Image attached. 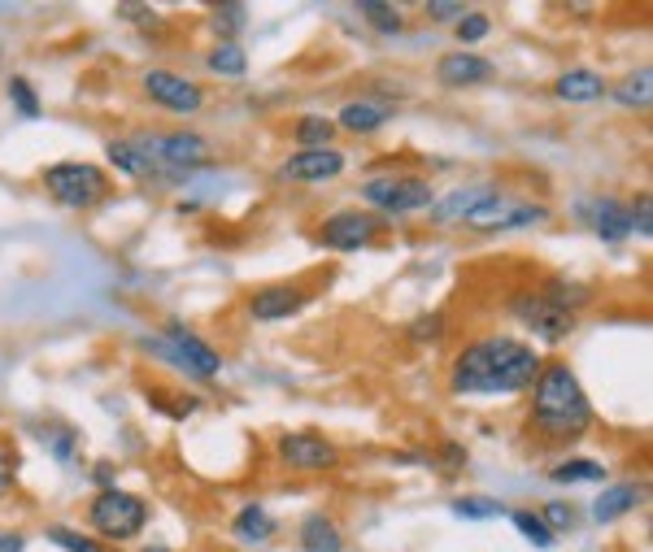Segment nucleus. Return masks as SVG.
<instances>
[{"label": "nucleus", "mask_w": 653, "mask_h": 552, "mask_svg": "<svg viewBox=\"0 0 653 552\" xmlns=\"http://www.w3.org/2000/svg\"><path fill=\"white\" fill-rule=\"evenodd\" d=\"M545 357L514 336H484L471 340L449 365L453 396H514L527 392L540 374Z\"/></svg>", "instance_id": "obj_1"}, {"label": "nucleus", "mask_w": 653, "mask_h": 552, "mask_svg": "<svg viewBox=\"0 0 653 552\" xmlns=\"http://www.w3.org/2000/svg\"><path fill=\"white\" fill-rule=\"evenodd\" d=\"M531 388H536L531 392V431L536 435L567 444V439H580L592 426V401L580 388V374L567 361H545Z\"/></svg>", "instance_id": "obj_2"}, {"label": "nucleus", "mask_w": 653, "mask_h": 552, "mask_svg": "<svg viewBox=\"0 0 653 552\" xmlns=\"http://www.w3.org/2000/svg\"><path fill=\"white\" fill-rule=\"evenodd\" d=\"M148 522V505L145 496H131V491H118V487H105L87 500V527L109 540V544H123V540H136Z\"/></svg>", "instance_id": "obj_3"}, {"label": "nucleus", "mask_w": 653, "mask_h": 552, "mask_svg": "<svg viewBox=\"0 0 653 552\" xmlns=\"http://www.w3.org/2000/svg\"><path fill=\"white\" fill-rule=\"evenodd\" d=\"M44 188H49V197L57 205L66 209H92L101 201H109V192H114L109 174L101 166H92V161H57V166H49L44 170Z\"/></svg>", "instance_id": "obj_4"}, {"label": "nucleus", "mask_w": 653, "mask_h": 552, "mask_svg": "<svg viewBox=\"0 0 653 552\" xmlns=\"http://www.w3.org/2000/svg\"><path fill=\"white\" fill-rule=\"evenodd\" d=\"M145 352L170 361V365H179V370L192 374V379H218V374H222L218 348H210L197 331H188V327H179V322H170L166 336H148Z\"/></svg>", "instance_id": "obj_5"}, {"label": "nucleus", "mask_w": 653, "mask_h": 552, "mask_svg": "<svg viewBox=\"0 0 653 552\" xmlns=\"http://www.w3.org/2000/svg\"><path fill=\"white\" fill-rule=\"evenodd\" d=\"M362 201H370L379 213L406 217V213L432 209L435 192H432V183L419 179V174H375V179L362 183Z\"/></svg>", "instance_id": "obj_6"}, {"label": "nucleus", "mask_w": 653, "mask_h": 552, "mask_svg": "<svg viewBox=\"0 0 653 552\" xmlns=\"http://www.w3.org/2000/svg\"><path fill=\"white\" fill-rule=\"evenodd\" d=\"M540 222H549V209L536 205V201H518V197H502V192H493L484 205H475L466 217H462V226L466 231H475V235H502V231H518V226H540Z\"/></svg>", "instance_id": "obj_7"}, {"label": "nucleus", "mask_w": 653, "mask_h": 552, "mask_svg": "<svg viewBox=\"0 0 653 552\" xmlns=\"http://www.w3.org/2000/svg\"><path fill=\"white\" fill-rule=\"evenodd\" d=\"M509 314L540 340V344H562L576 331V314H567L562 305H554L545 291H514L509 296Z\"/></svg>", "instance_id": "obj_8"}, {"label": "nucleus", "mask_w": 653, "mask_h": 552, "mask_svg": "<svg viewBox=\"0 0 653 552\" xmlns=\"http://www.w3.org/2000/svg\"><path fill=\"white\" fill-rule=\"evenodd\" d=\"M136 148L152 161V170L170 166L175 174H188V170H201L210 161V144L197 136V131H170V136H131Z\"/></svg>", "instance_id": "obj_9"}, {"label": "nucleus", "mask_w": 653, "mask_h": 552, "mask_svg": "<svg viewBox=\"0 0 653 552\" xmlns=\"http://www.w3.org/2000/svg\"><path fill=\"white\" fill-rule=\"evenodd\" d=\"M379 226H383V222H379L375 213H366V209H340V213H331V217L318 222L314 240H318L323 248H331V253H358V248H370V244H375Z\"/></svg>", "instance_id": "obj_10"}, {"label": "nucleus", "mask_w": 653, "mask_h": 552, "mask_svg": "<svg viewBox=\"0 0 653 552\" xmlns=\"http://www.w3.org/2000/svg\"><path fill=\"white\" fill-rule=\"evenodd\" d=\"M275 453H280L284 466L305 470V475H323V470L340 466V448L327 435H318V431H288V435H280Z\"/></svg>", "instance_id": "obj_11"}, {"label": "nucleus", "mask_w": 653, "mask_h": 552, "mask_svg": "<svg viewBox=\"0 0 653 552\" xmlns=\"http://www.w3.org/2000/svg\"><path fill=\"white\" fill-rule=\"evenodd\" d=\"M145 96L157 109L179 114V118H192V114H201V105H206L201 83H192V78H183V74H175V70H148Z\"/></svg>", "instance_id": "obj_12"}, {"label": "nucleus", "mask_w": 653, "mask_h": 552, "mask_svg": "<svg viewBox=\"0 0 653 552\" xmlns=\"http://www.w3.org/2000/svg\"><path fill=\"white\" fill-rule=\"evenodd\" d=\"M345 166L349 161L340 148H305V152H292L280 166V179L284 183H331L345 174Z\"/></svg>", "instance_id": "obj_13"}, {"label": "nucleus", "mask_w": 653, "mask_h": 552, "mask_svg": "<svg viewBox=\"0 0 653 552\" xmlns=\"http://www.w3.org/2000/svg\"><path fill=\"white\" fill-rule=\"evenodd\" d=\"M305 305H309V291L288 287V283L257 287V291H249V300H244V309H249L253 322H288V318H296Z\"/></svg>", "instance_id": "obj_14"}, {"label": "nucleus", "mask_w": 653, "mask_h": 552, "mask_svg": "<svg viewBox=\"0 0 653 552\" xmlns=\"http://www.w3.org/2000/svg\"><path fill=\"white\" fill-rule=\"evenodd\" d=\"M576 217L588 222V231L601 235V240H610V244H619V240L632 235V217H628V205L619 197H588V201L576 205Z\"/></svg>", "instance_id": "obj_15"}, {"label": "nucleus", "mask_w": 653, "mask_h": 552, "mask_svg": "<svg viewBox=\"0 0 653 552\" xmlns=\"http://www.w3.org/2000/svg\"><path fill=\"white\" fill-rule=\"evenodd\" d=\"M497 74V66L488 62V57H480V53H444L440 62H435V78L444 83V87H475V83H488Z\"/></svg>", "instance_id": "obj_16"}, {"label": "nucleus", "mask_w": 653, "mask_h": 552, "mask_svg": "<svg viewBox=\"0 0 653 552\" xmlns=\"http://www.w3.org/2000/svg\"><path fill=\"white\" fill-rule=\"evenodd\" d=\"M645 500V487L636 484H605L592 500V518L597 522H619L628 513H636V505Z\"/></svg>", "instance_id": "obj_17"}, {"label": "nucleus", "mask_w": 653, "mask_h": 552, "mask_svg": "<svg viewBox=\"0 0 653 552\" xmlns=\"http://www.w3.org/2000/svg\"><path fill=\"white\" fill-rule=\"evenodd\" d=\"M554 96L567 100V105H592V100L605 96V78H601L597 70H583V66L562 70L558 83H554Z\"/></svg>", "instance_id": "obj_18"}, {"label": "nucleus", "mask_w": 653, "mask_h": 552, "mask_svg": "<svg viewBox=\"0 0 653 552\" xmlns=\"http://www.w3.org/2000/svg\"><path fill=\"white\" fill-rule=\"evenodd\" d=\"M493 192H497L493 183H471V188H453V192H449L444 201H432V209H428V213H432V222L449 226V222H462V217H466V213H471L475 205H484V201H488Z\"/></svg>", "instance_id": "obj_19"}, {"label": "nucleus", "mask_w": 653, "mask_h": 552, "mask_svg": "<svg viewBox=\"0 0 653 552\" xmlns=\"http://www.w3.org/2000/svg\"><path fill=\"white\" fill-rule=\"evenodd\" d=\"M392 118V105H383V100H349L345 109H340V118H336V127L340 131H349V136H375L383 123Z\"/></svg>", "instance_id": "obj_20"}, {"label": "nucleus", "mask_w": 653, "mask_h": 552, "mask_svg": "<svg viewBox=\"0 0 653 552\" xmlns=\"http://www.w3.org/2000/svg\"><path fill=\"white\" fill-rule=\"evenodd\" d=\"M605 96L614 100V105H623V109H636V114H645L653 105V66H641V70H628L614 87H605Z\"/></svg>", "instance_id": "obj_21"}, {"label": "nucleus", "mask_w": 653, "mask_h": 552, "mask_svg": "<svg viewBox=\"0 0 653 552\" xmlns=\"http://www.w3.org/2000/svg\"><path fill=\"white\" fill-rule=\"evenodd\" d=\"M296 544L305 552H345V535L327 513H305V522L296 531Z\"/></svg>", "instance_id": "obj_22"}, {"label": "nucleus", "mask_w": 653, "mask_h": 552, "mask_svg": "<svg viewBox=\"0 0 653 552\" xmlns=\"http://www.w3.org/2000/svg\"><path fill=\"white\" fill-rule=\"evenodd\" d=\"M105 157H109V166L123 170L127 179H148V174H157L152 161L136 148V139H109V144H105Z\"/></svg>", "instance_id": "obj_23"}, {"label": "nucleus", "mask_w": 653, "mask_h": 552, "mask_svg": "<svg viewBox=\"0 0 653 552\" xmlns=\"http://www.w3.org/2000/svg\"><path fill=\"white\" fill-rule=\"evenodd\" d=\"M292 139H296V152H305V148H331V139H336V123H331V118H323V114H305V118H296Z\"/></svg>", "instance_id": "obj_24"}, {"label": "nucleus", "mask_w": 653, "mask_h": 552, "mask_svg": "<svg viewBox=\"0 0 653 552\" xmlns=\"http://www.w3.org/2000/svg\"><path fill=\"white\" fill-rule=\"evenodd\" d=\"M235 535L240 540H249V544H266L271 535H275V518L262 509V505H244L240 513H235Z\"/></svg>", "instance_id": "obj_25"}, {"label": "nucleus", "mask_w": 653, "mask_h": 552, "mask_svg": "<svg viewBox=\"0 0 653 552\" xmlns=\"http://www.w3.org/2000/svg\"><path fill=\"white\" fill-rule=\"evenodd\" d=\"M549 479L554 484H601L605 479V466L592 461V457H567V461H558L549 470Z\"/></svg>", "instance_id": "obj_26"}, {"label": "nucleus", "mask_w": 653, "mask_h": 552, "mask_svg": "<svg viewBox=\"0 0 653 552\" xmlns=\"http://www.w3.org/2000/svg\"><path fill=\"white\" fill-rule=\"evenodd\" d=\"M358 13H362L366 22L379 31V35H401L406 31V13H401V4H383V0H362L358 4Z\"/></svg>", "instance_id": "obj_27"}, {"label": "nucleus", "mask_w": 653, "mask_h": 552, "mask_svg": "<svg viewBox=\"0 0 653 552\" xmlns=\"http://www.w3.org/2000/svg\"><path fill=\"white\" fill-rule=\"evenodd\" d=\"M449 509H453V518H462V522H488V518H502V513H506V505L493 500V496H457Z\"/></svg>", "instance_id": "obj_28"}, {"label": "nucleus", "mask_w": 653, "mask_h": 552, "mask_svg": "<svg viewBox=\"0 0 653 552\" xmlns=\"http://www.w3.org/2000/svg\"><path fill=\"white\" fill-rule=\"evenodd\" d=\"M40 435H44V448H49L57 461H74V457H78V431H74V426H66V422H44Z\"/></svg>", "instance_id": "obj_29"}, {"label": "nucleus", "mask_w": 653, "mask_h": 552, "mask_svg": "<svg viewBox=\"0 0 653 552\" xmlns=\"http://www.w3.org/2000/svg\"><path fill=\"white\" fill-rule=\"evenodd\" d=\"M206 66L214 70V74H222V78H240L249 70V57H244V49L235 40H222L214 53L206 57Z\"/></svg>", "instance_id": "obj_30"}, {"label": "nucleus", "mask_w": 653, "mask_h": 552, "mask_svg": "<svg viewBox=\"0 0 653 552\" xmlns=\"http://www.w3.org/2000/svg\"><path fill=\"white\" fill-rule=\"evenodd\" d=\"M506 513H509V522L518 527V535H527L536 549H545V552L554 549V540H558V535L540 522V513H531V509H506Z\"/></svg>", "instance_id": "obj_31"}, {"label": "nucleus", "mask_w": 653, "mask_h": 552, "mask_svg": "<svg viewBox=\"0 0 653 552\" xmlns=\"http://www.w3.org/2000/svg\"><path fill=\"white\" fill-rule=\"evenodd\" d=\"M453 35H457V44H480V40L493 35V18L480 13V9H466V13L453 22Z\"/></svg>", "instance_id": "obj_32"}, {"label": "nucleus", "mask_w": 653, "mask_h": 552, "mask_svg": "<svg viewBox=\"0 0 653 552\" xmlns=\"http://www.w3.org/2000/svg\"><path fill=\"white\" fill-rule=\"evenodd\" d=\"M9 100H13V109H18L22 118H31V123H35L40 114H44V105H40L35 87H31V83H27L22 74H13V78H9Z\"/></svg>", "instance_id": "obj_33"}, {"label": "nucleus", "mask_w": 653, "mask_h": 552, "mask_svg": "<svg viewBox=\"0 0 653 552\" xmlns=\"http://www.w3.org/2000/svg\"><path fill=\"white\" fill-rule=\"evenodd\" d=\"M406 340L410 344H440L444 340V314H423L406 327Z\"/></svg>", "instance_id": "obj_34"}, {"label": "nucleus", "mask_w": 653, "mask_h": 552, "mask_svg": "<svg viewBox=\"0 0 653 552\" xmlns=\"http://www.w3.org/2000/svg\"><path fill=\"white\" fill-rule=\"evenodd\" d=\"M244 26H249V9L244 4H218L214 9V31H222L227 40L240 35Z\"/></svg>", "instance_id": "obj_35"}, {"label": "nucleus", "mask_w": 653, "mask_h": 552, "mask_svg": "<svg viewBox=\"0 0 653 552\" xmlns=\"http://www.w3.org/2000/svg\"><path fill=\"white\" fill-rule=\"evenodd\" d=\"M49 540H53V544H62L66 552H109L101 540L78 535V531H71V527H53V531H49Z\"/></svg>", "instance_id": "obj_36"}, {"label": "nucleus", "mask_w": 653, "mask_h": 552, "mask_svg": "<svg viewBox=\"0 0 653 552\" xmlns=\"http://www.w3.org/2000/svg\"><path fill=\"white\" fill-rule=\"evenodd\" d=\"M540 522L558 535V531H576V509L567 505V500H549L545 509H540Z\"/></svg>", "instance_id": "obj_37"}, {"label": "nucleus", "mask_w": 653, "mask_h": 552, "mask_svg": "<svg viewBox=\"0 0 653 552\" xmlns=\"http://www.w3.org/2000/svg\"><path fill=\"white\" fill-rule=\"evenodd\" d=\"M13 484H18V448L0 444V500L13 491Z\"/></svg>", "instance_id": "obj_38"}, {"label": "nucleus", "mask_w": 653, "mask_h": 552, "mask_svg": "<svg viewBox=\"0 0 653 552\" xmlns=\"http://www.w3.org/2000/svg\"><path fill=\"white\" fill-rule=\"evenodd\" d=\"M628 217H632V235H650V231H653L650 192H641V197H636V205H628Z\"/></svg>", "instance_id": "obj_39"}, {"label": "nucleus", "mask_w": 653, "mask_h": 552, "mask_svg": "<svg viewBox=\"0 0 653 552\" xmlns=\"http://www.w3.org/2000/svg\"><path fill=\"white\" fill-rule=\"evenodd\" d=\"M462 13H466L462 0H432V4H428V18H432V22H457Z\"/></svg>", "instance_id": "obj_40"}, {"label": "nucleus", "mask_w": 653, "mask_h": 552, "mask_svg": "<svg viewBox=\"0 0 653 552\" xmlns=\"http://www.w3.org/2000/svg\"><path fill=\"white\" fill-rule=\"evenodd\" d=\"M22 549H27V540L18 531H0V552H22Z\"/></svg>", "instance_id": "obj_41"}, {"label": "nucleus", "mask_w": 653, "mask_h": 552, "mask_svg": "<svg viewBox=\"0 0 653 552\" xmlns=\"http://www.w3.org/2000/svg\"><path fill=\"white\" fill-rule=\"evenodd\" d=\"M440 453H444V461H449V466H466V453H462L457 444H449V439H444V444H440Z\"/></svg>", "instance_id": "obj_42"}, {"label": "nucleus", "mask_w": 653, "mask_h": 552, "mask_svg": "<svg viewBox=\"0 0 653 552\" xmlns=\"http://www.w3.org/2000/svg\"><path fill=\"white\" fill-rule=\"evenodd\" d=\"M140 552H175V549H166V544H148V549H140Z\"/></svg>", "instance_id": "obj_43"}]
</instances>
